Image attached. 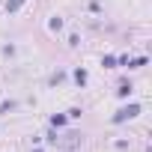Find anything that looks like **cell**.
<instances>
[{"instance_id": "1", "label": "cell", "mask_w": 152, "mask_h": 152, "mask_svg": "<svg viewBox=\"0 0 152 152\" xmlns=\"http://www.w3.org/2000/svg\"><path fill=\"white\" fill-rule=\"evenodd\" d=\"M134 113H137V104H131L128 110H119V116H116V119H125V116H134Z\"/></svg>"}]
</instances>
